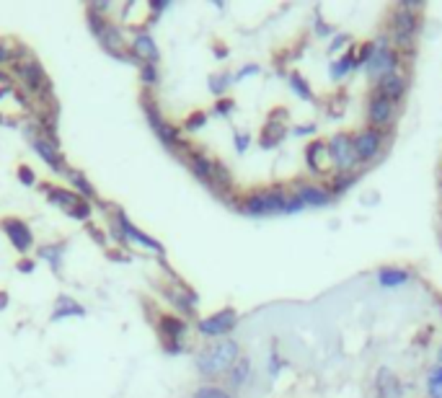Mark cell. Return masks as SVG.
I'll list each match as a JSON object with an SVG mask.
<instances>
[{
    "label": "cell",
    "mask_w": 442,
    "mask_h": 398,
    "mask_svg": "<svg viewBox=\"0 0 442 398\" xmlns=\"http://www.w3.org/2000/svg\"><path fill=\"white\" fill-rule=\"evenodd\" d=\"M393 140V129H378V127H362L354 132V151H357V160L362 165H370L380 158L385 148Z\"/></svg>",
    "instance_id": "7"
},
{
    "label": "cell",
    "mask_w": 442,
    "mask_h": 398,
    "mask_svg": "<svg viewBox=\"0 0 442 398\" xmlns=\"http://www.w3.org/2000/svg\"><path fill=\"white\" fill-rule=\"evenodd\" d=\"M303 160H306V168L310 176H315V179L329 176V173H326V165H329L326 140H310V143L303 148Z\"/></svg>",
    "instance_id": "22"
},
{
    "label": "cell",
    "mask_w": 442,
    "mask_h": 398,
    "mask_svg": "<svg viewBox=\"0 0 442 398\" xmlns=\"http://www.w3.org/2000/svg\"><path fill=\"white\" fill-rule=\"evenodd\" d=\"M251 360H248L246 354H240L238 357V362L233 365L231 368V373L225 375V388L231 393H238V391H243L248 383H251Z\"/></svg>",
    "instance_id": "24"
},
{
    "label": "cell",
    "mask_w": 442,
    "mask_h": 398,
    "mask_svg": "<svg viewBox=\"0 0 442 398\" xmlns=\"http://www.w3.org/2000/svg\"><path fill=\"white\" fill-rule=\"evenodd\" d=\"M179 158L187 163V168L192 171V176H194L199 184L212 189V179H215V158H210L207 153L197 151V148H192V145H187V148L181 151Z\"/></svg>",
    "instance_id": "17"
},
{
    "label": "cell",
    "mask_w": 442,
    "mask_h": 398,
    "mask_svg": "<svg viewBox=\"0 0 442 398\" xmlns=\"http://www.w3.org/2000/svg\"><path fill=\"white\" fill-rule=\"evenodd\" d=\"M373 42H375V49H373L370 62L365 65V76H368V81L375 86L380 78L390 76V73H398V70H406V62H404V54L390 45V39L385 31H383L380 37H375Z\"/></svg>",
    "instance_id": "4"
},
{
    "label": "cell",
    "mask_w": 442,
    "mask_h": 398,
    "mask_svg": "<svg viewBox=\"0 0 442 398\" xmlns=\"http://www.w3.org/2000/svg\"><path fill=\"white\" fill-rule=\"evenodd\" d=\"M8 308V295L6 293H0V310Z\"/></svg>",
    "instance_id": "49"
},
{
    "label": "cell",
    "mask_w": 442,
    "mask_h": 398,
    "mask_svg": "<svg viewBox=\"0 0 442 398\" xmlns=\"http://www.w3.org/2000/svg\"><path fill=\"white\" fill-rule=\"evenodd\" d=\"M287 202H290V192L277 184V187H264L238 194L231 207L246 218H272V215H285Z\"/></svg>",
    "instance_id": "2"
},
{
    "label": "cell",
    "mask_w": 442,
    "mask_h": 398,
    "mask_svg": "<svg viewBox=\"0 0 442 398\" xmlns=\"http://www.w3.org/2000/svg\"><path fill=\"white\" fill-rule=\"evenodd\" d=\"M238 310L231 308V305H225V308L215 310L210 316H204L197 321V334L207 341H218V339H228L233 331L238 329Z\"/></svg>",
    "instance_id": "9"
},
{
    "label": "cell",
    "mask_w": 442,
    "mask_h": 398,
    "mask_svg": "<svg viewBox=\"0 0 442 398\" xmlns=\"http://www.w3.org/2000/svg\"><path fill=\"white\" fill-rule=\"evenodd\" d=\"M373 49H375L373 39H368V42H362V45L357 47V70H365V65H368L370 57H373Z\"/></svg>",
    "instance_id": "39"
},
{
    "label": "cell",
    "mask_w": 442,
    "mask_h": 398,
    "mask_svg": "<svg viewBox=\"0 0 442 398\" xmlns=\"http://www.w3.org/2000/svg\"><path fill=\"white\" fill-rule=\"evenodd\" d=\"M360 179H362V171H347V173L331 171L329 179H326V189L331 192L334 199H339V197H344L349 189L357 187V181Z\"/></svg>",
    "instance_id": "25"
},
{
    "label": "cell",
    "mask_w": 442,
    "mask_h": 398,
    "mask_svg": "<svg viewBox=\"0 0 442 398\" xmlns=\"http://www.w3.org/2000/svg\"><path fill=\"white\" fill-rule=\"evenodd\" d=\"M290 192H293L306 207H329V204L334 202V197H331V192L326 189V184L313 181V179H295Z\"/></svg>",
    "instance_id": "16"
},
{
    "label": "cell",
    "mask_w": 442,
    "mask_h": 398,
    "mask_svg": "<svg viewBox=\"0 0 442 398\" xmlns=\"http://www.w3.org/2000/svg\"><path fill=\"white\" fill-rule=\"evenodd\" d=\"M156 326H158V336H161V346H163L165 354H181L187 349V334H189L187 318L176 316V313H161Z\"/></svg>",
    "instance_id": "8"
},
{
    "label": "cell",
    "mask_w": 442,
    "mask_h": 398,
    "mask_svg": "<svg viewBox=\"0 0 442 398\" xmlns=\"http://www.w3.org/2000/svg\"><path fill=\"white\" fill-rule=\"evenodd\" d=\"M287 83H290V90H293L300 101H308V104L315 101L313 88H310V83L306 81V76H303L300 70H290V73H287Z\"/></svg>",
    "instance_id": "30"
},
{
    "label": "cell",
    "mask_w": 442,
    "mask_h": 398,
    "mask_svg": "<svg viewBox=\"0 0 442 398\" xmlns=\"http://www.w3.org/2000/svg\"><path fill=\"white\" fill-rule=\"evenodd\" d=\"M373 396L375 398H406V385L396 370H390V368L375 370Z\"/></svg>",
    "instance_id": "18"
},
{
    "label": "cell",
    "mask_w": 442,
    "mask_h": 398,
    "mask_svg": "<svg viewBox=\"0 0 442 398\" xmlns=\"http://www.w3.org/2000/svg\"><path fill=\"white\" fill-rule=\"evenodd\" d=\"M427 398H442V352L437 357V365L427 375Z\"/></svg>",
    "instance_id": "33"
},
{
    "label": "cell",
    "mask_w": 442,
    "mask_h": 398,
    "mask_svg": "<svg viewBox=\"0 0 442 398\" xmlns=\"http://www.w3.org/2000/svg\"><path fill=\"white\" fill-rule=\"evenodd\" d=\"M158 65H140V81H143V86H148V88H153L158 83Z\"/></svg>",
    "instance_id": "42"
},
{
    "label": "cell",
    "mask_w": 442,
    "mask_h": 398,
    "mask_svg": "<svg viewBox=\"0 0 442 398\" xmlns=\"http://www.w3.org/2000/svg\"><path fill=\"white\" fill-rule=\"evenodd\" d=\"M326 156H329L331 171L347 173V171H362L360 160H357V151H354V132H334L326 140Z\"/></svg>",
    "instance_id": "6"
},
{
    "label": "cell",
    "mask_w": 442,
    "mask_h": 398,
    "mask_svg": "<svg viewBox=\"0 0 442 398\" xmlns=\"http://www.w3.org/2000/svg\"><path fill=\"white\" fill-rule=\"evenodd\" d=\"M354 42H352V37H349V34H347V31H339V34H334V39H331V45H329V54L331 57H334V54L339 52V49H349V47H352Z\"/></svg>",
    "instance_id": "38"
},
{
    "label": "cell",
    "mask_w": 442,
    "mask_h": 398,
    "mask_svg": "<svg viewBox=\"0 0 442 398\" xmlns=\"http://www.w3.org/2000/svg\"><path fill=\"white\" fill-rule=\"evenodd\" d=\"M37 256L39 259H45V262L52 267L54 274H60V262H62V246L60 243H54V246H39Z\"/></svg>",
    "instance_id": "34"
},
{
    "label": "cell",
    "mask_w": 442,
    "mask_h": 398,
    "mask_svg": "<svg viewBox=\"0 0 442 398\" xmlns=\"http://www.w3.org/2000/svg\"><path fill=\"white\" fill-rule=\"evenodd\" d=\"M421 31V11H409V8L393 6L385 16V34L390 45L404 54V62L417 54V39Z\"/></svg>",
    "instance_id": "3"
},
{
    "label": "cell",
    "mask_w": 442,
    "mask_h": 398,
    "mask_svg": "<svg viewBox=\"0 0 442 398\" xmlns=\"http://www.w3.org/2000/svg\"><path fill=\"white\" fill-rule=\"evenodd\" d=\"M398 112H401V104H393L385 96L370 90L368 101H365V119H368V127H378V129H393L398 119Z\"/></svg>",
    "instance_id": "12"
},
{
    "label": "cell",
    "mask_w": 442,
    "mask_h": 398,
    "mask_svg": "<svg viewBox=\"0 0 442 398\" xmlns=\"http://www.w3.org/2000/svg\"><path fill=\"white\" fill-rule=\"evenodd\" d=\"M357 73V45H352L344 54H339L329 62V78L331 83H342L347 76Z\"/></svg>",
    "instance_id": "23"
},
{
    "label": "cell",
    "mask_w": 442,
    "mask_h": 398,
    "mask_svg": "<svg viewBox=\"0 0 442 398\" xmlns=\"http://www.w3.org/2000/svg\"><path fill=\"white\" fill-rule=\"evenodd\" d=\"M378 285L385 287V290H396V287L406 285L409 279H412V271L406 269V267H398V264H388V267H380L378 269Z\"/></svg>",
    "instance_id": "26"
},
{
    "label": "cell",
    "mask_w": 442,
    "mask_h": 398,
    "mask_svg": "<svg viewBox=\"0 0 442 398\" xmlns=\"http://www.w3.org/2000/svg\"><path fill=\"white\" fill-rule=\"evenodd\" d=\"M251 140H254V137H251V132L235 129V132H233V145H235V153H238V156H243V153L251 148Z\"/></svg>",
    "instance_id": "40"
},
{
    "label": "cell",
    "mask_w": 442,
    "mask_h": 398,
    "mask_svg": "<svg viewBox=\"0 0 442 398\" xmlns=\"http://www.w3.org/2000/svg\"><path fill=\"white\" fill-rule=\"evenodd\" d=\"M189 398H235V396L220 383H202V385H197Z\"/></svg>",
    "instance_id": "32"
},
{
    "label": "cell",
    "mask_w": 442,
    "mask_h": 398,
    "mask_svg": "<svg viewBox=\"0 0 442 398\" xmlns=\"http://www.w3.org/2000/svg\"><path fill=\"white\" fill-rule=\"evenodd\" d=\"M86 316V308H83L81 303H75L73 298L68 295H60L57 303H54V310H52V321H65V318H83Z\"/></svg>",
    "instance_id": "28"
},
{
    "label": "cell",
    "mask_w": 442,
    "mask_h": 398,
    "mask_svg": "<svg viewBox=\"0 0 442 398\" xmlns=\"http://www.w3.org/2000/svg\"><path fill=\"white\" fill-rule=\"evenodd\" d=\"M91 215H93V210H91V202H86V199H83V202L78 204V207H75L73 212H70V218L83 220V223H86V220H88Z\"/></svg>",
    "instance_id": "46"
},
{
    "label": "cell",
    "mask_w": 442,
    "mask_h": 398,
    "mask_svg": "<svg viewBox=\"0 0 442 398\" xmlns=\"http://www.w3.org/2000/svg\"><path fill=\"white\" fill-rule=\"evenodd\" d=\"M440 243H442V233H440Z\"/></svg>",
    "instance_id": "51"
},
{
    "label": "cell",
    "mask_w": 442,
    "mask_h": 398,
    "mask_svg": "<svg viewBox=\"0 0 442 398\" xmlns=\"http://www.w3.org/2000/svg\"><path fill=\"white\" fill-rule=\"evenodd\" d=\"M233 86H235V76H233L231 70H218V73H212V76L207 78V88H210V93L215 96V101L228 96V90H231Z\"/></svg>",
    "instance_id": "29"
},
{
    "label": "cell",
    "mask_w": 442,
    "mask_h": 398,
    "mask_svg": "<svg viewBox=\"0 0 442 398\" xmlns=\"http://www.w3.org/2000/svg\"><path fill=\"white\" fill-rule=\"evenodd\" d=\"M235 112V101L233 98H218L215 101V106H212V117H220V119H228L231 114Z\"/></svg>",
    "instance_id": "37"
},
{
    "label": "cell",
    "mask_w": 442,
    "mask_h": 398,
    "mask_svg": "<svg viewBox=\"0 0 442 398\" xmlns=\"http://www.w3.org/2000/svg\"><path fill=\"white\" fill-rule=\"evenodd\" d=\"M212 52H215V57H218V60H225V57H228V47H223L218 42V45L212 47Z\"/></svg>",
    "instance_id": "48"
},
{
    "label": "cell",
    "mask_w": 442,
    "mask_h": 398,
    "mask_svg": "<svg viewBox=\"0 0 442 398\" xmlns=\"http://www.w3.org/2000/svg\"><path fill=\"white\" fill-rule=\"evenodd\" d=\"M163 295H165V300H168L173 308L179 310L181 318H184V316H194L197 303H199V295H197L189 285H184V282H181L176 274H171V282L163 287Z\"/></svg>",
    "instance_id": "15"
},
{
    "label": "cell",
    "mask_w": 442,
    "mask_h": 398,
    "mask_svg": "<svg viewBox=\"0 0 442 398\" xmlns=\"http://www.w3.org/2000/svg\"><path fill=\"white\" fill-rule=\"evenodd\" d=\"M313 34H315V37H318V39H329V37H334V26L323 21L321 16H315V21H313Z\"/></svg>",
    "instance_id": "44"
},
{
    "label": "cell",
    "mask_w": 442,
    "mask_h": 398,
    "mask_svg": "<svg viewBox=\"0 0 442 398\" xmlns=\"http://www.w3.org/2000/svg\"><path fill=\"white\" fill-rule=\"evenodd\" d=\"M114 235H117L122 243H127V246H140V248H145V251H150V254H156V256L165 254L163 243H158L156 238H150V235L143 233L137 226H132L129 218L122 210H114Z\"/></svg>",
    "instance_id": "10"
},
{
    "label": "cell",
    "mask_w": 442,
    "mask_h": 398,
    "mask_svg": "<svg viewBox=\"0 0 442 398\" xmlns=\"http://www.w3.org/2000/svg\"><path fill=\"white\" fill-rule=\"evenodd\" d=\"M65 176H68L70 184H73V192H75V194L83 197L86 202H93V199H96V189H93V184H91V181L86 179V176H83L81 171H75V168H68V171H65Z\"/></svg>",
    "instance_id": "31"
},
{
    "label": "cell",
    "mask_w": 442,
    "mask_h": 398,
    "mask_svg": "<svg viewBox=\"0 0 442 398\" xmlns=\"http://www.w3.org/2000/svg\"><path fill=\"white\" fill-rule=\"evenodd\" d=\"M290 135V129H287V112L285 109H274L269 114V119L264 122L262 132L256 137V143L262 151H274L277 145L285 143V137Z\"/></svg>",
    "instance_id": "14"
},
{
    "label": "cell",
    "mask_w": 442,
    "mask_h": 398,
    "mask_svg": "<svg viewBox=\"0 0 442 398\" xmlns=\"http://www.w3.org/2000/svg\"><path fill=\"white\" fill-rule=\"evenodd\" d=\"M16 176H18V181H21L23 187H34V184H37V173L31 171L29 165H18Z\"/></svg>",
    "instance_id": "45"
},
{
    "label": "cell",
    "mask_w": 442,
    "mask_h": 398,
    "mask_svg": "<svg viewBox=\"0 0 442 398\" xmlns=\"http://www.w3.org/2000/svg\"><path fill=\"white\" fill-rule=\"evenodd\" d=\"M207 119H210L207 112H192L187 117V122H184V129H187V132H199V129L207 124Z\"/></svg>",
    "instance_id": "36"
},
{
    "label": "cell",
    "mask_w": 442,
    "mask_h": 398,
    "mask_svg": "<svg viewBox=\"0 0 442 398\" xmlns=\"http://www.w3.org/2000/svg\"><path fill=\"white\" fill-rule=\"evenodd\" d=\"M143 112H145V119H148L150 129L156 132V137L163 143V148H168L171 153L181 156V151L187 148V143L181 140V129L173 127L171 122L165 119L163 112L158 109V101L150 93H143Z\"/></svg>",
    "instance_id": "5"
},
{
    "label": "cell",
    "mask_w": 442,
    "mask_h": 398,
    "mask_svg": "<svg viewBox=\"0 0 442 398\" xmlns=\"http://www.w3.org/2000/svg\"><path fill=\"white\" fill-rule=\"evenodd\" d=\"M259 73H262V65H256V62H246V65H240L233 76H235V83H240V81H246V78L259 76Z\"/></svg>",
    "instance_id": "41"
},
{
    "label": "cell",
    "mask_w": 442,
    "mask_h": 398,
    "mask_svg": "<svg viewBox=\"0 0 442 398\" xmlns=\"http://www.w3.org/2000/svg\"><path fill=\"white\" fill-rule=\"evenodd\" d=\"M45 194H47V202L54 204V207H60L70 215V212L83 202V197H78L73 189H60V187H45Z\"/></svg>",
    "instance_id": "27"
},
{
    "label": "cell",
    "mask_w": 442,
    "mask_h": 398,
    "mask_svg": "<svg viewBox=\"0 0 442 398\" xmlns=\"http://www.w3.org/2000/svg\"><path fill=\"white\" fill-rule=\"evenodd\" d=\"M18 269H21L23 274H29V271L34 269V259H21V262H18Z\"/></svg>",
    "instance_id": "47"
},
{
    "label": "cell",
    "mask_w": 442,
    "mask_h": 398,
    "mask_svg": "<svg viewBox=\"0 0 442 398\" xmlns=\"http://www.w3.org/2000/svg\"><path fill=\"white\" fill-rule=\"evenodd\" d=\"M0 228H3V233L6 238L11 240V246L18 251V254H29L31 248H34V233H31V228L18 218H6L0 220Z\"/></svg>",
    "instance_id": "21"
},
{
    "label": "cell",
    "mask_w": 442,
    "mask_h": 398,
    "mask_svg": "<svg viewBox=\"0 0 442 398\" xmlns=\"http://www.w3.org/2000/svg\"><path fill=\"white\" fill-rule=\"evenodd\" d=\"M440 176H442V165H440Z\"/></svg>",
    "instance_id": "50"
},
{
    "label": "cell",
    "mask_w": 442,
    "mask_h": 398,
    "mask_svg": "<svg viewBox=\"0 0 442 398\" xmlns=\"http://www.w3.org/2000/svg\"><path fill=\"white\" fill-rule=\"evenodd\" d=\"M240 344L238 339H218V341H207L202 349H197L194 354V368L199 373L204 383H215L218 377H225L231 373V368L240 357Z\"/></svg>",
    "instance_id": "1"
},
{
    "label": "cell",
    "mask_w": 442,
    "mask_h": 398,
    "mask_svg": "<svg viewBox=\"0 0 442 398\" xmlns=\"http://www.w3.org/2000/svg\"><path fill=\"white\" fill-rule=\"evenodd\" d=\"M16 73V78L21 81V88L23 93H29V96H39L42 93H50V81H47L45 70L39 65L34 57H26V60H18L16 65H11Z\"/></svg>",
    "instance_id": "13"
},
{
    "label": "cell",
    "mask_w": 442,
    "mask_h": 398,
    "mask_svg": "<svg viewBox=\"0 0 442 398\" xmlns=\"http://www.w3.org/2000/svg\"><path fill=\"white\" fill-rule=\"evenodd\" d=\"M290 135H293V137H313V135H318V124H315V122L295 124V127L290 129Z\"/></svg>",
    "instance_id": "43"
},
{
    "label": "cell",
    "mask_w": 442,
    "mask_h": 398,
    "mask_svg": "<svg viewBox=\"0 0 442 398\" xmlns=\"http://www.w3.org/2000/svg\"><path fill=\"white\" fill-rule=\"evenodd\" d=\"M282 368H285V360H282V354H279L277 346H272L269 360H267V375H269V380H277L279 373H282Z\"/></svg>",
    "instance_id": "35"
},
{
    "label": "cell",
    "mask_w": 442,
    "mask_h": 398,
    "mask_svg": "<svg viewBox=\"0 0 442 398\" xmlns=\"http://www.w3.org/2000/svg\"><path fill=\"white\" fill-rule=\"evenodd\" d=\"M129 54L132 60L140 65H158L161 62V49H158L156 39L150 37L148 31H137L135 37L129 39Z\"/></svg>",
    "instance_id": "20"
},
{
    "label": "cell",
    "mask_w": 442,
    "mask_h": 398,
    "mask_svg": "<svg viewBox=\"0 0 442 398\" xmlns=\"http://www.w3.org/2000/svg\"><path fill=\"white\" fill-rule=\"evenodd\" d=\"M26 137H29V143H31V151L37 153L39 158L45 160L54 173L68 171V165L62 160L60 148H57V140H54V137H47L39 124H29V127H26Z\"/></svg>",
    "instance_id": "11"
},
{
    "label": "cell",
    "mask_w": 442,
    "mask_h": 398,
    "mask_svg": "<svg viewBox=\"0 0 442 398\" xmlns=\"http://www.w3.org/2000/svg\"><path fill=\"white\" fill-rule=\"evenodd\" d=\"M409 88H412V76H409L406 70H398V73H390V76L380 78L370 90L385 96L388 101H393V104H401L406 98V93H409Z\"/></svg>",
    "instance_id": "19"
}]
</instances>
